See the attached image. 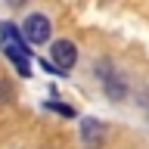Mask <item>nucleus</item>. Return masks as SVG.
<instances>
[{
    "label": "nucleus",
    "mask_w": 149,
    "mask_h": 149,
    "mask_svg": "<svg viewBox=\"0 0 149 149\" xmlns=\"http://www.w3.org/2000/svg\"><path fill=\"white\" fill-rule=\"evenodd\" d=\"M22 37H25V44H47L50 40V19L44 13H31L22 25Z\"/></svg>",
    "instance_id": "1"
},
{
    "label": "nucleus",
    "mask_w": 149,
    "mask_h": 149,
    "mask_svg": "<svg viewBox=\"0 0 149 149\" xmlns=\"http://www.w3.org/2000/svg\"><path fill=\"white\" fill-rule=\"evenodd\" d=\"M50 62H53L56 72H68V68H74V62H78V50H74L72 40H56L53 47H50Z\"/></svg>",
    "instance_id": "2"
},
{
    "label": "nucleus",
    "mask_w": 149,
    "mask_h": 149,
    "mask_svg": "<svg viewBox=\"0 0 149 149\" xmlns=\"http://www.w3.org/2000/svg\"><path fill=\"white\" fill-rule=\"evenodd\" d=\"M81 143L87 149H102V143H106V124H100L96 118H84L81 121Z\"/></svg>",
    "instance_id": "3"
},
{
    "label": "nucleus",
    "mask_w": 149,
    "mask_h": 149,
    "mask_svg": "<svg viewBox=\"0 0 149 149\" xmlns=\"http://www.w3.org/2000/svg\"><path fill=\"white\" fill-rule=\"evenodd\" d=\"M0 47H3L6 59L19 68V74H25V78H28V74H31V59H28V56H31V50H19V47L6 44V40H0Z\"/></svg>",
    "instance_id": "4"
},
{
    "label": "nucleus",
    "mask_w": 149,
    "mask_h": 149,
    "mask_svg": "<svg viewBox=\"0 0 149 149\" xmlns=\"http://www.w3.org/2000/svg\"><path fill=\"white\" fill-rule=\"evenodd\" d=\"M102 84H106V90H109V96H112V100H124V84H121L115 74H109Z\"/></svg>",
    "instance_id": "5"
},
{
    "label": "nucleus",
    "mask_w": 149,
    "mask_h": 149,
    "mask_svg": "<svg viewBox=\"0 0 149 149\" xmlns=\"http://www.w3.org/2000/svg\"><path fill=\"white\" fill-rule=\"evenodd\" d=\"M47 109L59 112V115H65V118H72V115H74V109H72V106H62V102H47Z\"/></svg>",
    "instance_id": "6"
},
{
    "label": "nucleus",
    "mask_w": 149,
    "mask_h": 149,
    "mask_svg": "<svg viewBox=\"0 0 149 149\" xmlns=\"http://www.w3.org/2000/svg\"><path fill=\"white\" fill-rule=\"evenodd\" d=\"M9 96H13L9 84H6V81H0V106H3V102H9Z\"/></svg>",
    "instance_id": "7"
},
{
    "label": "nucleus",
    "mask_w": 149,
    "mask_h": 149,
    "mask_svg": "<svg viewBox=\"0 0 149 149\" xmlns=\"http://www.w3.org/2000/svg\"><path fill=\"white\" fill-rule=\"evenodd\" d=\"M9 6H22V3H25V0H6Z\"/></svg>",
    "instance_id": "8"
}]
</instances>
